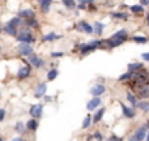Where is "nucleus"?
Segmentation results:
<instances>
[{"instance_id": "1", "label": "nucleus", "mask_w": 149, "mask_h": 141, "mask_svg": "<svg viewBox=\"0 0 149 141\" xmlns=\"http://www.w3.org/2000/svg\"><path fill=\"white\" fill-rule=\"evenodd\" d=\"M17 41L21 42V43H33V42H35V39H34V37L30 34L29 29H24V30L20 33V35L17 37Z\"/></svg>"}, {"instance_id": "2", "label": "nucleus", "mask_w": 149, "mask_h": 141, "mask_svg": "<svg viewBox=\"0 0 149 141\" xmlns=\"http://www.w3.org/2000/svg\"><path fill=\"white\" fill-rule=\"evenodd\" d=\"M127 38L128 37H111L110 39H106L105 42L107 43V46H109L110 48H114V47H118V46L123 45L127 41Z\"/></svg>"}, {"instance_id": "3", "label": "nucleus", "mask_w": 149, "mask_h": 141, "mask_svg": "<svg viewBox=\"0 0 149 141\" xmlns=\"http://www.w3.org/2000/svg\"><path fill=\"white\" fill-rule=\"evenodd\" d=\"M18 54L22 56H29L30 54H33V48L30 47L29 43H21L18 46Z\"/></svg>"}, {"instance_id": "4", "label": "nucleus", "mask_w": 149, "mask_h": 141, "mask_svg": "<svg viewBox=\"0 0 149 141\" xmlns=\"http://www.w3.org/2000/svg\"><path fill=\"white\" fill-rule=\"evenodd\" d=\"M105 92H106V87L102 84H97L90 89V94H92L93 97H99V96H102Z\"/></svg>"}, {"instance_id": "5", "label": "nucleus", "mask_w": 149, "mask_h": 141, "mask_svg": "<svg viewBox=\"0 0 149 141\" xmlns=\"http://www.w3.org/2000/svg\"><path fill=\"white\" fill-rule=\"evenodd\" d=\"M42 111H43V106L42 104H33L30 107V115L33 116V118H41V115H42Z\"/></svg>"}, {"instance_id": "6", "label": "nucleus", "mask_w": 149, "mask_h": 141, "mask_svg": "<svg viewBox=\"0 0 149 141\" xmlns=\"http://www.w3.org/2000/svg\"><path fill=\"white\" fill-rule=\"evenodd\" d=\"M96 50H97V46L93 45V43H84V45L80 46V52H81L82 55L89 54V52H92V51H96Z\"/></svg>"}, {"instance_id": "7", "label": "nucleus", "mask_w": 149, "mask_h": 141, "mask_svg": "<svg viewBox=\"0 0 149 141\" xmlns=\"http://www.w3.org/2000/svg\"><path fill=\"white\" fill-rule=\"evenodd\" d=\"M77 30L79 31H85V33H88V34H92L93 31V28L89 25L88 22H85V21H80L79 24H77Z\"/></svg>"}, {"instance_id": "8", "label": "nucleus", "mask_w": 149, "mask_h": 141, "mask_svg": "<svg viewBox=\"0 0 149 141\" xmlns=\"http://www.w3.org/2000/svg\"><path fill=\"white\" fill-rule=\"evenodd\" d=\"M30 72H31V68L29 67V65H25V67L20 68L18 73H17V77H18L20 80H24V79L30 76Z\"/></svg>"}, {"instance_id": "9", "label": "nucleus", "mask_w": 149, "mask_h": 141, "mask_svg": "<svg viewBox=\"0 0 149 141\" xmlns=\"http://www.w3.org/2000/svg\"><path fill=\"white\" fill-rule=\"evenodd\" d=\"M145 133H146V128L144 127H141V128H139L137 131L135 132V135L131 137V140H137V141H140V140H144L145 138Z\"/></svg>"}, {"instance_id": "10", "label": "nucleus", "mask_w": 149, "mask_h": 141, "mask_svg": "<svg viewBox=\"0 0 149 141\" xmlns=\"http://www.w3.org/2000/svg\"><path fill=\"white\" fill-rule=\"evenodd\" d=\"M120 106H122V111H123V115L126 116V118L132 119V118H135V116H136V113H135V110H133V108L127 107L124 103H120Z\"/></svg>"}, {"instance_id": "11", "label": "nucleus", "mask_w": 149, "mask_h": 141, "mask_svg": "<svg viewBox=\"0 0 149 141\" xmlns=\"http://www.w3.org/2000/svg\"><path fill=\"white\" fill-rule=\"evenodd\" d=\"M29 62H30V64L34 65L35 68H39V67H42L43 65V60L39 59V58L37 56V55H34V54L29 55Z\"/></svg>"}, {"instance_id": "12", "label": "nucleus", "mask_w": 149, "mask_h": 141, "mask_svg": "<svg viewBox=\"0 0 149 141\" xmlns=\"http://www.w3.org/2000/svg\"><path fill=\"white\" fill-rule=\"evenodd\" d=\"M101 104V98L99 97H94V98L92 99V101H89L88 102V104H86V108L89 111H93L94 108H97Z\"/></svg>"}, {"instance_id": "13", "label": "nucleus", "mask_w": 149, "mask_h": 141, "mask_svg": "<svg viewBox=\"0 0 149 141\" xmlns=\"http://www.w3.org/2000/svg\"><path fill=\"white\" fill-rule=\"evenodd\" d=\"M46 89H47V85L46 84H39L38 85V87L35 89L34 97H35V98H41V97H43L45 96V93H46Z\"/></svg>"}, {"instance_id": "14", "label": "nucleus", "mask_w": 149, "mask_h": 141, "mask_svg": "<svg viewBox=\"0 0 149 141\" xmlns=\"http://www.w3.org/2000/svg\"><path fill=\"white\" fill-rule=\"evenodd\" d=\"M137 96L140 97V98H148L149 97V86L148 85L137 89Z\"/></svg>"}, {"instance_id": "15", "label": "nucleus", "mask_w": 149, "mask_h": 141, "mask_svg": "<svg viewBox=\"0 0 149 141\" xmlns=\"http://www.w3.org/2000/svg\"><path fill=\"white\" fill-rule=\"evenodd\" d=\"M60 37H62V35H58V34H55L54 31H51V33H48L47 35H45V37L42 38V41H43V42H51V41L59 39Z\"/></svg>"}, {"instance_id": "16", "label": "nucleus", "mask_w": 149, "mask_h": 141, "mask_svg": "<svg viewBox=\"0 0 149 141\" xmlns=\"http://www.w3.org/2000/svg\"><path fill=\"white\" fill-rule=\"evenodd\" d=\"M18 17L20 18H29V17H34V12L31 9H24V11L18 12Z\"/></svg>"}, {"instance_id": "17", "label": "nucleus", "mask_w": 149, "mask_h": 141, "mask_svg": "<svg viewBox=\"0 0 149 141\" xmlns=\"http://www.w3.org/2000/svg\"><path fill=\"white\" fill-rule=\"evenodd\" d=\"M105 111H106V108H105V107L99 108V110L97 111L96 114H94V116H93V121H94V123H98V121L102 119V116H103Z\"/></svg>"}, {"instance_id": "18", "label": "nucleus", "mask_w": 149, "mask_h": 141, "mask_svg": "<svg viewBox=\"0 0 149 141\" xmlns=\"http://www.w3.org/2000/svg\"><path fill=\"white\" fill-rule=\"evenodd\" d=\"M26 128L30 131H37V128H38V121H37L35 119H30V120L26 123Z\"/></svg>"}, {"instance_id": "19", "label": "nucleus", "mask_w": 149, "mask_h": 141, "mask_svg": "<svg viewBox=\"0 0 149 141\" xmlns=\"http://www.w3.org/2000/svg\"><path fill=\"white\" fill-rule=\"evenodd\" d=\"M103 28H105V25L102 22H96V24H94L93 30H94V33H96L97 35H101V34L103 33Z\"/></svg>"}, {"instance_id": "20", "label": "nucleus", "mask_w": 149, "mask_h": 141, "mask_svg": "<svg viewBox=\"0 0 149 141\" xmlns=\"http://www.w3.org/2000/svg\"><path fill=\"white\" fill-rule=\"evenodd\" d=\"M143 68V63H131V64H128V70H131V72H136V70L141 69Z\"/></svg>"}, {"instance_id": "21", "label": "nucleus", "mask_w": 149, "mask_h": 141, "mask_svg": "<svg viewBox=\"0 0 149 141\" xmlns=\"http://www.w3.org/2000/svg\"><path fill=\"white\" fill-rule=\"evenodd\" d=\"M4 30H5V33H8L9 35H17V28H14V26L9 25V24H7L5 28H4Z\"/></svg>"}, {"instance_id": "22", "label": "nucleus", "mask_w": 149, "mask_h": 141, "mask_svg": "<svg viewBox=\"0 0 149 141\" xmlns=\"http://www.w3.org/2000/svg\"><path fill=\"white\" fill-rule=\"evenodd\" d=\"M129 11L132 13H143L144 12V5L139 4V5H131L129 7Z\"/></svg>"}, {"instance_id": "23", "label": "nucleus", "mask_w": 149, "mask_h": 141, "mask_svg": "<svg viewBox=\"0 0 149 141\" xmlns=\"http://www.w3.org/2000/svg\"><path fill=\"white\" fill-rule=\"evenodd\" d=\"M113 18H119V20H124L126 21L128 18V14L127 13H122V12H116V13H111Z\"/></svg>"}, {"instance_id": "24", "label": "nucleus", "mask_w": 149, "mask_h": 141, "mask_svg": "<svg viewBox=\"0 0 149 141\" xmlns=\"http://www.w3.org/2000/svg\"><path fill=\"white\" fill-rule=\"evenodd\" d=\"M51 3H52V0H43L42 3H41V9H42L43 12H47L48 9H50Z\"/></svg>"}, {"instance_id": "25", "label": "nucleus", "mask_w": 149, "mask_h": 141, "mask_svg": "<svg viewBox=\"0 0 149 141\" xmlns=\"http://www.w3.org/2000/svg\"><path fill=\"white\" fill-rule=\"evenodd\" d=\"M137 106L140 107L141 111H144V113H148V111H149V102L148 101L140 102V103H137Z\"/></svg>"}, {"instance_id": "26", "label": "nucleus", "mask_w": 149, "mask_h": 141, "mask_svg": "<svg viewBox=\"0 0 149 141\" xmlns=\"http://www.w3.org/2000/svg\"><path fill=\"white\" fill-rule=\"evenodd\" d=\"M62 3L67 7L68 9H75L76 7V3H75V0H62Z\"/></svg>"}, {"instance_id": "27", "label": "nucleus", "mask_w": 149, "mask_h": 141, "mask_svg": "<svg viewBox=\"0 0 149 141\" xmlns=\"http://www.w3.org/2000/svg\"><path fill=\"white\" fill-rule=\"evenodd\" d=\"M26 25L30 26V28H37L38 22H37V20L34 17H29V18H26Z\"/></svg>"}, {"instance_id": "28", "label": "nucleus", "mask_w": 149, "mask_h": 141, "mask_svg": "<svg viewBox=\"0 0 149 141\" xmlns=\"http://www.w3.org/2000/svg\"><path fill=\"white\" fill-rule=\"evenodd\" d=\"M58 69H51L50 72L47 73V80H50V81H52V80H55L58 77Z\"/></svg>"}, {"instance_id": "29", "label": "nucleus", "mask_w": 149, "mask_h": 141, "mask_svg": "<svg viewBox=\"0 0 149 141\" xmlns=\"http://www.w3.org/2000/svg\"><path fill=\"white\" fill-rule=\"evenodd\" d=\"M133 76V72H131V70H128L127 73L122 75L120 77H119V81H126V80H129V79H132Z\"/></svg>"}, {"instance_id": "30", "label": "nucleus", "mask_w": 149, "mask_h": 141, "mask_svg": "<svg viewBox=\"0 0 149 141\" xmlns=\"http://www.w3.org/2000/svg\"><path fill=\"white\" fill-rule=\"evenodd\" d=\"M127 99H128V101L132 103L133 107H136V106H137V101H136V97L133 96L132 93H128V94H127Z\"/></svg>"}, {"instance_id": "31", "label": "nucleus", "mask_w": 149, "mask_h": 141, "mask_svg": "<svg viewBox=\"0 0 149 141\" xmlns=\"http://www.w3.org/2000/svg\"><path fill=\"white\" fill-rule=\"evenodd\" d=\"M9 25H12V26H14V28H17V26L20 25L21 24V20H20V17H14V18H12L11 21H9Z\"/></svg>"}, {"instance_id": "32", "label": "nucleus", "mask_w": 149, "mask_h": 141, "mask_svg": "<svg viewBox=\"0 0 149 141\" xmlns=\"http://www.w3.org/2000/svg\"><path fill=\"white\" fill-rule=\"evenodd\" d=\"M90 123H92V118H90V115H88L86 118L84 119V121H82V128H84V129H86V128L90 125Z\"/></svg>"}, {"instance_id": "33", "label": "nucleus", "mask_w": 149, "mask_h": 141, "mask_svg": "<svg viewBox=\"0 0 149 141\" xmlns=\"http://www.w3.org/2000/svg\"><path fill=\"white\" fill-rule=\"evenodd\" d=\"M133 41H135L136 43H141V45H144V43H146L148 42V38H145V37H133Z\"/></svg>"}, {"instance_id": "34", "label": "nucleus", "mask_w": 149, "mask_h": 141, "mask_svg": "<svg viewBox=\"0 0 149 141\" xmlns=\"http://www.w3.org/2000/svg\"><path fill=\"white\" fill-rule=\"evenodd\" d=\"M14 128H16L17 132H20V133H22V132H24V129H25V127H24L22 123H17L16 127H14Z\"/></svg>"}, {"instance_id": "35", "label": "nucleus", "mask_w": 149, "mask_h": 141, "mask_svg": "<svg viewBox=\"0 0 149 141\" xmlns=\"http://www.w3.org/2000/svg\"><path fill=\"white\" fill-rule=\"evenodd\" d=\"M64 55V52H51V56L52 58H62Z\"/></svg>"}, {"instance_id": "36", "label": "nucleus", "mask_w": 149, "mask_h": 141, "mask_svg": "<svg viewBox=\"0 0 149 141\" xmlns=\"http://www.w3.org/2000/svg\"><path fill=\"white\" fill-rule=\"evenodd\" d=\"M93 137L97 138V140H102V138H103V136L101 135V132H96L94 135H93Z\"/></svg>"}, {"instance_id": "37", "label": "nucleus", "mask_w": 149, "mask_h": 141, "mask_svg": "<svg viewBox=\"0 0 149 141\" xmlns=\"http://www.w3.org/2000/svg\"><path fill=\"white\" fill-rule=\"evenodd\" d=\"M141 58H143V60H145V62H149V52H144V54H141Z\"/></svg>"}, {"instance_id": "38", "label": "nucleus", "mask_w": 149, "mask_h": 141, "mask_svg": "<svg viewBox=\"0 0 149 141\" xmlns=\"http://www.w3.org/2000/svg\"><path fill=\"white\" fill-rule=\"evenodd\" d=\"M4 116H5V110H4V108H0V121L4 119Z\"/></svg>"}, {"instance_id": "39", "label": "nucleus", "mask_w": 149, "mask_h": 141, "mask_svg": "<svg viewBox=\"0 0 149 141\" xmlns=\"http://www.w3.org/2000/svg\"><path fill=\"white\" fill-rule=\"evenodd\" d=\"M80 4H92L93 0H79Z\"/></svg>"}, {"instance_id": "40", "label": "nucleus", "mask_w": 149, "mask_h": 141, "mask_svg": "<svg viewBox=\"0 0 149 141\" xmlns=\"http://www.w3.org/2000/svg\"><path fill=\"white\" fill-rule=\"evenodd\" d=\"M141 5H149V0H140Z\"/></svg>"}, {"instance_id": "41", "label": "nucleus", "mask_w": 149, "mask_h": 141, "mask_svg": "<svg viewBox=\"0 0 149 141\" xmlns=\"http://www.w3.org/2000/svg\"><path fill=\"white\" fill-rule=\"evenodd\" d=\"M86 8V4H79V9H85Z\"/></svg>"}, {"instance_id": "42", "label": "nucleus", "mask_w": 149, "mask_h": 141, "mask_svg": "<svg viewBox=\"0 0 149 141\" xmlns=\"http://www.w3.org/2000/svg\"><path fill=\"white\" fill-rule=\"evenodd\" d=\"M110 140H120V138L116 137V136H111V137H110Z\"/></svg>"}, {"instance_id": "43", "label": "nucleus", "mask_w": 149, "mask_h": 141, "mask_svg": "<svg viewBox=\"0 0 149 141\" xmlns=\"http://www.w3.org/2000/svg\"><path fill=\"white\" fill-rule=\"evenodd\" d=\"M144 127H145V128H146V129H149V121H146L145 124H144Z\"/></svg>"}, {"instance_id": "44", "label": "nucleus", "mask_w": 149, "mask_h": 141, "mask_svg": "<svg viewBox=\"0 0 149 141\" xmlns=\"http://www.w3.org/2000/svg\"><path fill=\"white\" fill-rule=\"evenodd\" d=\"M89 8H90V11H96V9H97V8H96V7H94V5H90Z\"/></svg>"}, {"instance_id": "45", "label": "nucleus", "mask_w": 149, "mask_h": 141, "mask_svg": "<svg viewBox=\"0 0 149 141\" xmlns=\"http://www.w3.org/2000/svg\"><path fill=\"white\" fill-rule=\"evenodd\" d=\"M45 99H46V101H47V102H48V101H51V99H52V98H51V97H46V98H45Z\"/></svg>"}, {"instance_id": "46", "label": "nucleus", "mask_w": 149, "mask_h": 141, "mask_svg": "<svg viewBox=\"0 0 149 141\" xmlns=\"http://www.w3.org/2000/svg\"><path fill=\"white\" fill-rule=\"evenodd\" d=\"M146 140H149V132L146 133Z\"/></svg>"}, {"instance_id": "47", "label": "nucleus", "mask_w": 149, "mask_h": 141, "mask_svg": "<svg viewBox=\"0 0 149 141\" xmlns=\"http://www.w3.org/2000/svg\"><path fill=\"white\" fill-rule=\"evenodd\" d=\"M148 25H149V14H148Z\"/></svg>"}, {"instance_id": "48", "label": "nucleus", "mask_w": 149, "mask_h": 141, "mask_svg": "<svg viewBox=\"0 0 149 141\" xmlns=\"http://www.w3.org/2000/svg\"><path fill=\"white\" fill-rule=\"evenodd\" d=\"M38 1H39V3H42V1H43V0H38Z\"/></svg>"}, {"instance_id": "49", "label": "nucleus", "mask_w": 149, "mask_h": 141, "mask_svg": "<svg viewBox=\"0 0 149 141\" xmlns=\"http://www.w3.org/2000/svg\"><path fill=\"white\" fill-rule=\"evenodd\" d=\"M1 140H3V138H1V137H0V141H1Z\"/></svg>"}, {"instance_id": "50", "label": "nucleus", "mask_w": 149, "mask_h": 141, "mask_svg": "<svg viewBox=\"0 0 149 141\" xmlns=\"http://www.w3.org/2000/svg\"><path fill=\"white\" fill-rule=\"evenodd\" d=\"M0 50H1V47H0Z\"/></svg>"}, {"instance_id": "51", "label": "nucleus", "mask_w": 149, "mask_h": 141, "mask_svg": "<svg viewBox=\"0 0 149 141\" xmlns=\"http://www.w3.org/2000/svg\"><path fill=\"white\" fill-rule=\"evenodd\" d=\"M0 97H1V94H0Z\"/></svg>"}, {"instance_id": "52", "label": "nucleus", "mask_w": 149, "mask_h": 141, "mask_svg": "<svg viewBox=\"0 0 149 141\" xmlns=\"http://www.w3.org/2000/svg\"><path fill=\"white\" fill-rule=\"evenodd\" d=\"M0 31H1V29H0Z\"/></svg>"}]
</instances>
